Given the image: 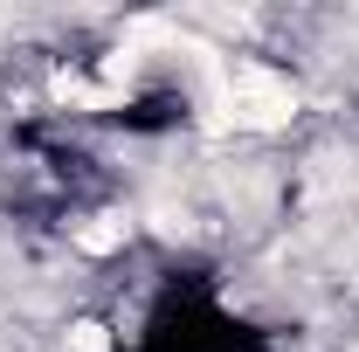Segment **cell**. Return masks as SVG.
Listing matches in <instances>:
<instances>
[{"instance_id": "6da1fadb", "label": "cell", "mask_w": 359, "mask_h": 352, "mask_svg": "<svg viewBox=\"0 0 359 352\" xmlns=\"http://www.w3.org/2000/svg\"><path fill=\"white\" fill-rule=\"evenodd\" d=\"M228 118L249 125V132H283V125L297 118L290 76H276L263 62H235V69H228Z\"/></svg>"}, {"instance_id": "7a4b0ae2", "label": "cell", "mask_w": 359, "mask_h": 352, "mask_svg": "<svg viewBox=\"0 0 359 352\" xmlns=\"http://www.w3.org/2000/svg\"><path fill=\"white\" fill-rule=\"evenodd\" d=\"M118 242H125V215H90L83 228H76V249H83V256H111Z\"/></svg>"}, {"instance_id": "3957f363", "label": "cell", "mask_w": 359, "mask_h": 352, "mask_svg": "<svg viewBox=\"0 0 359 352\" xmlns=\"http://www.w3.org/2000/svg\"><path fill=\"white\" fill-rule=\"evenodd\" d=\"M104 346H111L104 325H69V339H62V352H104Z\"/></svg>"}]
</instances>
